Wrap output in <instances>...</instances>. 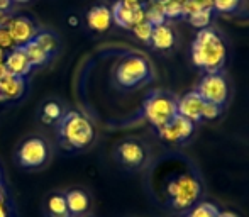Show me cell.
<instances>
[{
  "mask_svg": "<svg viewBox=\"0 0 249 217\" xmlns=\"http://www.w3.org/2000/svg\"><path fill=\"white\" fill-rule=\"evenodd\" d=\"M192 61L207 73H219L226 63V46L213 29H200L192 44Z\"/></svg>",
  "mask_w": 249,
  "mask_h": 217,
  "instance_id": "6da1fadb",
  "label": "cell"
},
{
  "mask_svg": "<svg viewBox=\"0 0 249 217\" xmlns=\"http://www.w3.org/2000/svg\"><path fill=\"white\" fill-rule=\"evenodd\" d=\"M59 134L68 148H85L93 141V126L78 112H68L59 122Z\"/></svg>",
  "mask_w": 249,
  "mask_h": 217,
  "instance_id": "7a4b0ae2",
  "label": "cell"
},
{
  "mask_svg": "<svg viewBox=\"0 0 249 217\" xmlns=\"http://www.w3.org/2000/svg\"><path fill=\"white\" fill-rule=\"evenodd\" d=\"M202 187L198 180L192 175H181L168 183V195L171 199V205L178 211H185L197 204Z\"/></svg>",
  "mask_w": 249,
  "mask_h": 217,
  "instance_id": "3957f363",
  "label": "cell"
},
{
  "mask_svg": "<svg viewBox=\"0 0 249 217\" xmlns=\"http://www.w3.org/2000/svg\"><path fill=\"white\" fill-rule=\"evenodd\" d=\"M144 115L154 127H163L178 115L177 100L163 92H154L144 102Z\"/></svg>",
  "mask_w": 249,
  "mask_h": 217,
  "instance_id": "277c9868",
  "label": "cell"
},
{
  "mask_svg": "<svg viewBox=\"0 0 249 217\" xmlns=\"http://www.w3.org/2000/svg\"><path fill=\"white\" fill-rule=\"evenodd\" d=\"M149 63L141 56H127V58H124L119 63L117 72H115V78H117L119 85L125 87V89L141 85L146 80H149Z\"/></svg>",
  "mask_w": 249,
  "mask_h": 217,
  "instance_id": "5b68a950",
  "label": "cell"
},
{
  "mask_svg": "<svg viewBox=\"0 0 249 217\" xmlns=\"http://www.w3.org/2000/svg\"><path fill=\"white\" fill-rule=\"evenodd\" d=\"M197 92L205 102L217 104L220 107H222V104H226L227 95H229L227 82L220 73H207L200 82Z\"/></svg>",
  "mask_w": 249,
  "mask_h": 217,
  "instance_id": "8992f818",
  "label": "cell"
},
{
  "mask_svg": "<svg viewBox=\"0 0 249 217\" xmlns=\"http://www.w3.org/2000/svg\"><path fill=\"white\" fill-rule=\"evenodd\" d=\"M110 12H112V20H114L117 26L125 27V29H132L136 24L146 20L144 19V5H142V3L119 0V2L114 3Z\"/></svg>",
  "mask_w": 249,
  "mask_h": 217,
  "instance_id": "52a82bcc",
  "label": "cell"
},
{
  "mask_svg": "<svg viewBox=\"0 0 249 217\" xmlns=\"http://www.w3.org/2000/svg\"><path fill=\"white\" fill-rule=\"evenodd\" d=\"M19 163L26 168H36L46 163L48 160V145L39 138H31L22 143L17 153Z\"/></svg>",
  "mask_w": 249,
  "mask_h": 217,
  "instance_id": "ba28073f",
  "label": "cell"
},
{
  "mask_svg": "<svg viewBox=\"0 0 249 217\" xmlns=\"http://www.w3.org/2000/svg\"><path fill=\"white\" fill-rule=\"evenodd\" d=\"M158 131H160L161 139H164V141L181 143L194 134V122L178 114L177 117L171 119V122H168L166 126L160 127Z\"/></svg>",
  "mask_w": 249,
  "mask_h": 217,
  "instance_id": "9c48e42d",
  "label": "cell"
},
{
  "mask_svg": "<svg viewBox=\"0 0 249 217\" xmlns=\"http://www.w3.org/2000/svg\"><path fill=\"white\" fill-rule=\"evenodd\" d=\"M7 31L12 36L16 46H24L29 41H33L37 34L34 22L27 17H10L9 24H7Z\"/></svg>",
  "mask_w": 249,
  "mask_h": 217,
  "instance_id": "30bf717a",
  "label": "cell"
},
{
  "mask_svg": "<svg viewBox=\"0 0 249 217\" xmlns=\"http://www.w3.org/2000/svg\"><path fill=\"white\" fill-rule=\"evenodd\" d=\"M3 66H5L7 73H10V75H14V76H20V78H24V76L31 72V68H33L29 59H27L26 54H24L22 46L12 48L10 53L5 54Z\"/></svg>",
  "mask_w": 249,
  "mask_h": 217,
  "instance_id": "8fae6325",
  "label": "cell"
},
{
  "mask_svg": "<svg viewBox=\"0 0 249 217\" xmlns=\"http://www.w3.org/2000/svg\"><path fill=\"white\" fill-rule=\"evenodd\" d=\"M205 100L198 95V92H190L187 95H183L180 100H177V108L178 114L187 117L188 121L197 122L202 119V108Z\"/></svg>",
  "mask_w": 249,
  "mask_h": 217,
  "instance_id": "7c38bea8",
  "label": "cell"
},
{
  "mask_svg": "<svg viewBox=\"0 0 249 217\" xmlns=\"http://www.w3.org/2000/svg\"><path fill=\"white\" fill-rule=\"evenodd\" d=\"M112 20V12L108 7L105 5H95L89 10L87 14V24H89L90 29L97 31V33H104L110 27Z\"/></svg>",
  "mask_w": 249,
  "mask_h": 217,
  "instance_id": "4fadbf2b",
  "label": "cell"
},
{
  "mask_svg": "<svg viewBox=\"0 0 249 217\" xmlns=\"http://www.w3.org/2000/svg\"><path fill=\"white\" fill-rule=\"evenodd\" d=\"M119 153V158L124 164L127 166H139L142 162H144V149L139 143L136 141H125L119 146L117 149Z\"/></svg>",
  "mask_w": 249,
  "mask_h": 217,
  "instance_id": "5bb4252c",
  "label": "cell"
},
{
  "mask_svg": "<svg viewBox=\"0 0 249 217\" xmlns=\"http://www.w3.org/2000/svg\"><path fill=\"white\" fill-rule=\"evenodd\" d=\"M26 90L24 80L20 76H14L10 73H5L0 80V100L19 99Z\"/></svg>",
  "mask_w": 249,
  "mask_h": 217,
  "instance_id": "9a60e30c",
  "label": "cell"
},
{
  "mask_svg": "<svg viewBox=\"0 0 249 217\" xmlns=\"http://www.w3.org/2000/svg\"><path fill=\"white\" fill-rule=\"evenodd\" d=\"M149 43L153 44V48H156V50L166 51L175 44V33L171 31L170 26H166V24L154 26Z\"/></svg>",
  "mask_w": 249,
  "mask_h": 217,
  "instance_id": "2e32d148",
  "label": "cell"
},
{
  "mask_svg": "<svg viewBox=\"0 0 249 217\" xmlns=\"http://www.w3.org/2000/svg\"><path fill=\"white\" fill-rule=\"evenodd\" d=\"M66 205H68L70 214L80 216L89 209V197H87L85 192L82 190H71L65 195Z\"/></svg>",
  "mask_w": 249,
  "mask_h": 217,
  "instance_id": "e0dca14e",
  "label": "cell"
},
{
  "mask_svg": "<svg viewBox=\"0 0 249 217\" xmlns=\"http://www.w3.org/2000/svg\"><path fill=\"white\" fill-rule=\"evenodd\" d=\"M22 50H24V54H26V58L29 59L31 66L43 65V63H46L48 58H50V54H48L46 51H44L43 48H41L34 39L29 41L27 44H24Z\"/></svg>",
  "mask_w": 249,
  "mask_h": 217,
  "instance_id": "ac0fdd59",
  "label": "cell"
},
{
  "mask_svg": "<svg viewBox=\"0 0 249 217\" xmlns=\"http://www.w3.org/2000/svg\"><path fill=\"white\" fill-rule=\"evenodd\" d=\"M48 214L50 217H70L68 205H66L65 195H51L50 200H48Z\"/></svg>",
  "mask_w": 249,
  "mask_h": 217,
  "instance_id": "d6986e66",
  "label": "cell"
},
{
  "mask_svg": "<svg viewBox=\"0 0 249 217\" xmlns=\"http://www.w3.org/2000/svg\"><path fill=\"white\" fill-rule=\"evenodd\" d=\"M144 19L148 20L153 27L160 26V24H164L166 17H164L163 9H161V5H160V2H158V0H154L148 9H144Z\"/></svg>",
  "mask_w": 249,
  "mask_h": 217,
  "instance_id": "ffe728a7",
  "label": "cell"
},
{
  "mask_svg": "<svg viewBox=\"0 0 249 217\" xmlns=\"http://www.w3.org/2000/svg\"><path fill=\"white\" fill-rule=\"evenodd\" d=\"M34 41H36L37 44H39L41 48H43L44 51H46L48 54H53L56 51V48H58V39H56L54 34L48 33V31H43V33H37L36 37H34Z\"/></svg>",
  "mask_w": 249,
  "mask_h": 217,
  "instance_id": "44dd1931",
  "label": "cell"
},
{
  "mask_svg": "<svg viewBox=\"0 0 249 217\" xmlns=\"http://www.w3.org/2000/svg\"><path fill=\"white\" fill-rule=\"evenodd\" d=\"M163 9V14L166 19H177V17L183 16V3L178 2V0H158Z\"/></svg>",
  "mask_w": 249,
  "mask_h": 217,
  "instance_id": "7402d4cb",
  "label": "cell"
},
{
  "mask_svg": "<svg viewBox=\"0 0 249 217\" xmlns=\"http://www.w3.org/2000/svg\"><path fill=\"white\" fill-rule=\"evenodd\" d=\"M210 20H212V10H200V12L188 17V22L197 29H207Z\"/></svg>",
  "mask_w": 249,
  "mask_h": 217,
  "instance_id": "603a6c76",
  "label": "cell"
},
{
  "mask_svg": "<svg viewBox=\"0 0 249 217\" xmlns=\"http://www.w3.org/2000/svg\"><path fill=\"white\" fill-rule=\"evenodd\" d=\"M219 209L213 204H209V202H202V204L194 205V209L190 211V216L188 217H215Z\"/></svg>",
  "mask_w": 249,
  "mask_h": 217,
  "instance_id": "cb8c5ba5",
  "label": "cell"
},
{
  "mask_svg": "<svg viewBox=\"0 0 249 217\" xmlns=\"http://www.w3.org/2000/svg\"><path fill=\"white\" fill-rule=\"evenodd\" d=\"M132 33H134V36L138 37L139 41H142V43H149L151 34H153V26H151L148 20H142V22L136 24V26L132 27Z\"/></svg>",
  "mask_w": 249,
  "mask_h": 217,
  "instance_id": "d4e9b609",
  "label": "cell"
},
{
  "mask_svg": "<svg viewBox=\"0 0 249 217\" xmlns=\"http://www.w3.org/2000/svg\"><path fill=\"white\" fill-rule=\"evenodd\" d=\"M43 119H44V122H48V124L61 119V106L56 102H48L46 106L43 107Z\"/></svg>",
  "mask_w": 249,
  "mask_h": 217,
  "instance_id": "484cf974",
  "label": "cell"
},
{
  "mask_svg": "<svg viewBox=\"0 0 249 217\" xmlns=\"http://www.w3.org/2000/svg\"><path fill=\"white\" fill-rule=\"evenodd\" d=\"M239 5V0H213V9L219 12H234Z\"/></svg>",
  "mask_w": 249,
  "mask_h": 217,
  "instance_id": "4316f807",
  "label": "cell"
},
{
  "mask_svg": "<svg viewBox=\"0 0 249 217\" xmlns=\"http://www.w3.org/2000/svg\"><path fill=\"white\" fill-rule=\"evenodd\" d=\"M220 112H222L220 106L212 102H205L202 108V119H217L220 115Z\"/></svg>",
  "mask_w": 249,
  "mask_h": 217,
  "instance_id": "83f0119b",
  "label": "cell"
},
{
  "mask_svg": "<svg viewBox=\"0 0 249 217\" xmlns=\"http://www.w3.org/2000/svg\"><path fill=\"white\" fill-rule=\"evenodd\" d=\"M181 9H183V16H187V17L194 16V14L200 12V10H207L200 5L198 0H187V2H183V7H181Z\"/></svg>",
  "mask_w": 249,
  "mask_h": 217,
  "instance_id": "f1b7e54d",
  "label": "cell"
},
{
  "mask_svg": "<svg viewBox=\"0 0 249 217\" xmlns=\"http://www.w3.org/2000/svg\"><path fill=\"white\" fill-rule=\"evenodd\" d=\"M14 46H16V44H14L12 36L9 34L7 27H0V48L5 51V50H12Z\"/></svg>",
  "mask_w": 249,
  "mask_h": 217,
  "instance_id": "f546056e",
  "label": "cell"
},
{
  "mask_svg": "<svg viewBox=\"0 0 249 217\" xmlns=\"http://www.w3.org/2000/svg\"><path fill=\"white\" fill-rule=\"evenodd\" d=\"M12 5V0H0V12H7Z\"/></svg>",
  "mask_w": 249,
  "mask_h": 217,
  "instance_id": "4dcf8cb0",
  "label": "cell"
},
{
  "mask_svg": "<svg viewBox=\"0 0 249 217\" xmlns=\"http://www.w3.org/2000/svg\"><path fill=\"white\" fill-rule=\"evenodd\" d=\"M9 20H10V17L7 16L5 12H0V27H7Z\"/></svg>",
  "mask_w": 249,
  "mask_h": 217,
  "instance_id": "1f68e13d",
  "label": "cell"
},
{
  "mask_svg": "<svg viewBox=\"0 0 249 217\" xmlns=\"http://www.w3.org/2000/svg\"><path fill=\"white\" fill-rule=\"evenodd\" d=\"M215 217H237L236 214H234V212H226V211H222V212H217V216Z\"/></svg>",
  "mask_w": 249,
  "mask_h": 217,
  "instance_id": "d6a6232c",
  "label": "cell"
},
{
  "mask_svg": "<svg viewBox=\"0 0 249 217\" xmlns=\"http://www.w3.org/2000/svg\"><path fill=\"white\" fill-rule=\"evenodd\" d=\"M0 217H7V211H5V205L2 204V200H0Z\"/></svg>",
  "mask_w": 249,
  "mask_h": 217,
  "instance_id": "836d02e7",
  "label": "cell"
},
{
  "mask_svg": "<svg viewBox=\"0 0 249 217\" xmlns=\"http://www.w3.org/2000/svg\"><path fill=\"white\" fill-rule=\"evenodd\" d=\"M68 22H70V26H78V19H76V17H70L68 19Z\"/></svg>",
  "mask_w": 249,
  "mask_h": 217,
  "instance_id": "e575fe53",
  "label": "cell"
},
{
  "mask_svg": "<svg viewBox=\"0 0 249 217\" xmlns=\"http://www.w3.org/2000/svg\"><path fill=\"white\" fill-rule=\"evenodd\" d=\"M7 73V70H5V66H3V63H0V80H2V76Z\"/></svg>",
  "mask_w": 249,
  "mask_h": 217,
  "instance_id": "d590c367",
  "label": "cell"
},
{
  "mask_svg": "<svg viewBox=\"0 0 249 217\" xmlns=\"http://www.w3.org/2000/svg\"><path fill=\"white\" fill-rule=\"evenodd\" d=\"M3 59H5V51L0 48V63H3Z\"/></svg>",
  "mask_w": 249,
  "mask_h": 217,
  "instance_id": "8d00e7d4",
  "label": "cell"
},
{
  "mask_svg": "<svg viewBox=\"0 0 249 217\" xmlns=\"http://www.w3.org/2000/svg\"><path fill=\"white\" fill-rule=\"evenodd\" d=\"M125 2H134V3H144L146 0H125Z\"/></svg>",
  "mask_w": 249,
  "mask_h": 217,
  "instance_id": "74e56055",
  "label": "cell"
},
{
  "mask_svg": "<svg viewBox=\"0 0 249 217\" xmlns=\"http://www.w3.org/2000/svg\"><path fill=\"white\" fill-rule=\"evenodd\" d=\"M12 2H29V0H12Z\"/></svg>",
  "mask_w": 249,
  "mask_h": 217,
  "instance_id": "f35d334b",
  "label": "cell"
},
{
  "mask_svg": "<svg viewBox=\"0 0 249 217\" xmlns=\"http://www.w3.org/2000/svg\"><path fill=\"white\" fill-rule=\"evenodd\" d=\"M178 2H181V3H183V2H187V0H178Z\"/></svg>",
  "mask_w": 249,
  "mask_h": 217,
  "instance_id": "ab89813d",
  "label": "cell"
}]
</instances>
